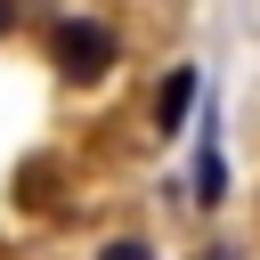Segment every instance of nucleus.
Instances as JSON below:
<instances>
[{
	"label": "nucleus",
	"mask_w": 260,
	"mask_h": 260,
	"mask_svg": "<svg viewBox=\"0 0 260 260\" xmlns=\"http://www.w3.org/2000/svg\"><path fill=\"white\" fill-rule=\"evenodd\" d=\"M57 65H65L73 81H106V65H114V32H106L98 16H65V24H57Z\"/></svg>",
	"instance_id": "1"
},
{
	"label": "nucleus",
	"mask_w": 260,
	"mask_h": 260,
	"mask_svg": "<svg viewBox=\"0 0 260 260\" xmlns=\"http://www.w3.org/2000/svg\"><path fill=\"white\" fill-rule=\"evenodd\" d=\"M187 98H195V65H179V73L162 81V98H154V130H179V122H187Z\"/></svg>",
	"instance_id": "2"
},
{
	"label": "nucleus",
	"mask_w": 260,
	"mask_h": 260,
	"mask_svg": "<svg viewBox=\"0 0 260 260\" xmlns=\"http://www.w3.org/2000/svg\"><path fill=\"white\" fill-rule=\"evenodd\" d=\"M98 260H154V252H146V244H138V236H114V244H106V252H98Z\"/></svg>",
	"instance_id": "3"
},
{
	"label": "nucleus",
	"mask_w": 260,
	"mask_h": 260,
	"mask_svg": "<svg viewBox=\"0 0 260 260\" xmlns=\"http://www.w3.org/2000/svg\"><path fill=\"white\" fill-rule=\"evenodd\" d=\"M8 24H16V0H0V32H8Z\"/></svg>",
	"instance_id": "4"
},
{
	"label": "nucleus",
	"mask_w": 260,
	"mask_h": 260,
	"mask_svg": "<svg viewBox=\"0 0 260 260\" xmlns=\"http://www.w3.org/2000/svg\"><path fill=\"white\" fill-rule=\"evenodd\" d=\"M211 260H236V252H211Z\"/></svg>",
	"instance_id": "5"
}]
</instances>
